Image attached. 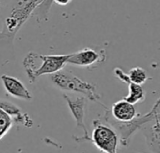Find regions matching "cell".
I'll return each mask as SVG.
<instances>
[{"mask_svg":"<svg viewBox=\"0 0 160 153\" xmlns=\"http://www.w3.org/2000/svg\"><path fill=\"white\" fill-rule=\"evenodd\" d=\"M11 119L3 110L0 109V139L8 132V130L11 128Z\"/></svg>","mask_w":160,"mask_h":153,"instance_id":"15","label":"cell"},{"mask_svg":"<svg viewBox=\"0 0 160 153\" xmlns=\"http://www.w3.org/2000/svg\"><path fill=\"white\" fill-rule=\"evenodd\" d=\"M128 79L130 82L138 84V85H142L148 79L146 71L141 67L132 68L129 71V72L128 73Z\"/></svg>","mask_w":160,"mask_h":153,"instance_id":"14","label":"cell"},{"mask_svg":"<svg viewBox=\"0 0 160 153\" xmlns=\"http://www.w3.org/2000/svg\"><path fill=\"white\" fill-rule=\"evenodd\" d=\"M53 4V0H43L38 8L33 12V15L37 18L38 22L47 21L49 18V13Z\"/></svg>","mask_w":160,"mask_h":153,"instance_id":"13","label":"cell"},{"mask_svg":"<svg viewBox=\"0 0 160 153\" xmlns=\"http://www.w3.org/2000/svg\"><path fill=\"white\" fill-rule=\"evenodd\" d=\"M92 142L103 152L117 153L119 137L111 126L102 124L99 120H95Z\"/></svg>","mask_w":160,"mask_h":153,"instance_id":"5","label":"cell"},{"mask_svg":"<svg viewBox=\"0 0 160 153\" xmlns=\"http://www.w3.org/2000/svg\"><path fill=\"white\" fill-rule=\"evenodd\" d=\"M158 108H159V100L157 101L154 107L146 115L141 116L138 114L133 119L127 121V122H120V121L115 120L112 117L110 110H108V108H106L104 119L108 123V125L111 126L116 132L121 144L124 147H128L129 144V140L132 137V135L138 130H140L142 126H143L147 122L155 119L158 116H159Z\"/></svg>","mask_w":160,"mask_h":153,"instance_id":"3","label":"cell"},{"mask_svg":"<svg viewBox=\"0 0 160 153\" xmlns=\"http://www.w3.org/2000/svg\"><path fill=\"white\" fill-rule=\"evenodd\" d=\"M43 0H17L12 6L10 13L7 16L3 30L0 31V41L6 42L8 47L13 46L14 39L26 23L33 15V12Z\"/></svg>","mask_w":160,"mask_h":153,"instance_id":"1","label":"cell"},{"mask_svg":"<svg viewBox=\"0 0 160 153\" xmlns=\"http://www.w3.org/2000/svg\"><path fill=\"white\" fill-rule=\"evenodd\" d=\"M52 82L60 89L67 90L70 92L82 94L86 99L100 103L103 107L107 108L104 104H102L100 101V95L97 91V87L95 84L85 82L76 75H74L71 71L62 69L61 71L51 74Z\"/></svg>","mask_w":160,"mask_h":153,"instance_id":"4","label":"cell"},{"mask_svg":"<svg viewBox=\"0 0 160 153\" xmlns=\"http://www.w3.org/2000/svg\"><path fill=\"white\" fill-rule=\"evenodd\" d=\"M113 71H114V75L119 80H121L122 82H124V83L128 85L129 93H128V96H126L124 98V100L126 102H128V103H129L131 104H135L137 103L142 102L145 99V91L142 88V85H138V84L130 82L129 79H128V74L123 70H121L120 68L114 69Z\"/></svg>","mask_w":160,"mask_h":153,"instance_id":"8","label":"cell"},{"mask_svg":"<svg viewBox=\"0 0 160 153\" xmlns=\"http://www.w3.org/2000/svg\"><path fill=\"white\" fill-rule=\"evenodd\" d=\"M1 80L3 86L7 92L18 99L25 100V101H32L33 96L29 92V90L24 87V85L17 78L13 76H9L7 74H3L1 76Z\"/></svg>","mask_w":160,"mask_h":153,"instance_id":"9","label":"cell"},{"mask_svg":"<svg viewBox=\"0 0 160 153\" xmlns=\"http://www.w3.org/2000/svg\"><path fill=\"white\" fill-rule=\"evenodd\" d=\"M107 58V54L104 49H92L85 47L76 53L70 54L67 64L72 66H77L80 68H85L88 70H93L100 66L105 62Z\"/></svg>","mask_w":160,"mask_h":153,"instance_id":"6","label":"cell"},{"mask_svg":"<svg viewBox=\"0 0 160 153\" xmlns=\"http://www.w3.org/2000/svg\"><path fill=\"white\" fill-rule=\"evenodd\" d=\"M140 130L145 136L152 152L159 153V116L142 126Z\"/></svg>","mask_w":160,"mask_h":153,"instance_id":"10","label":"cell"},{"mask_svg":"<svg viewBox=\"0 0 160 153\" xmlns=\"http://www.w3.org/2000/svg\"><path fill=\"white\" fill-rule=\"evenodd\" d=\"M71 0H53V3L58 4L59 6H66L68 5Z\"/></svg>","mask_w":160,"mask_h":153,"instance_id":"16","label":"cell"},{"mask_svg":"<svg viewBox=\"0 0 160 153\" xmlns=\"http://www.w3.org/2000/svg\"><path fill=\"white\" fill-rule=\"evenodd\" d=\"M0 109L3 110L11 119V120L15 121L16 123L27 127H30L33 124V121L30 119V118L27 115L23 114L20 107H18L10 102L0 100Z\"/></svg>","mask_w":160,"mask_h":153,"instance_id":"12","label":"cell"},{"mask_svg":"<svg viewBox=\"0 0 160 153\" xmlns=\"http://www.w3.org/2000/svg\"><path fill=\"white\" fill-rule=\"evenodd\" d=\"M69 55H43L36 52H30L23 58V68L31 83L39 76L53 74L65 68Z\"/></svg>","mask_w":160,"mask_h":153,"instance_id":"2","label":"cell"},{"mask_svg":"<svg viewBox=\"0 0 160 153\" xmlns=\"http://www.w3.org/2000/svg\"><path fill=\"white\" fill-rule=\"evenodd\" d=\"M64 99L66 100L69 110L71 111L78 129H82L83 132V136L79 138L81 140H90L88 130L84 124V116H85V104H86V98L82 96H69L64 95Z\"/></svg>","mask_w":160,"mask_h":153,"instance_id":"7","label":"cell"},{"mask_svg":"<svg viewBox=\"0 0 160 153\" xmlns=\"http://www.w3.org/2000/svg\"><path fill=\"white\" fill-rule=\"evenodd\" d=\"M110 112L112 117L120 122L129 121L138 115L134 104H131L125 100H121L113 103Z\"/></svg>","mask_w":160,"mask_h":153,"instance_id":"11","label":"cell"}]
</instances>
